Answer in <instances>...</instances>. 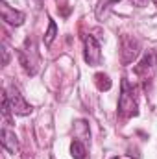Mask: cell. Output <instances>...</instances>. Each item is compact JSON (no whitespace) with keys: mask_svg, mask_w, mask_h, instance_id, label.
Returning <instances> with one entry per match:
<instances>
[{"mask_svg":"<svg viewBox=\"0 0 157 159\" xmlns=\"http://www.w3.org/2000/svg\"><path fill=\"white\" fill-rule=\"evenodd\" d=\"M137 113H139V106L135 100L133 87L129 85L128 80H122V93L118 96V115L124 119H129V117H135Z\"/></svg>","mask_w":157,"mask_h":159,"instance_id":"cell-1","label":"cell"},{"mask_svg":"<svg viewBox=\"0 0 157 159\" xmlns=\"http://www.w3.org/2000/svg\"><path fill=\"white\" fill-rule=\"evenodd\" d=\"M139 50H141V44L135 37L122 35V39H120V61L124 65H129L139 56Z\"/></svg>","mask_w":157,"mask_h":159,"instance_id":"cell-2","label":"cell"},{"mask_svg":"<svg viewBox=\"0 0 157 159\" xmlns=\"http://www.w3.org/2000/svg\"><path fill=\"white\" fill-rule=\"evenodd\" d=\"M85 50H83V59L89 67H98L102 61V50H100V43L94 39L92 35H87L85 39Z\"/></svg>","mask_w":157,"mask_h":159,"instance_id":"cell-3","label":"cell"},{"mask_svg":"<svg viewBox=\"0 0 157 159\" xmlns=\"http://www.w3.org/2000/svg\"><path fill=\"white\" fill-rule=\"evenodd\" d=\"M7 98H9L11 111H13L15 115L26 117V115H30V113H32V109H34V107L24 100V96L20 94V91H19L17 87H11V89L7 91Z\"/></svg>","mask_w":157,"mask_h":159,"instance_id":"cell-4","label":"cell"},{"mask_svg":"<svg viewBox=\"0 0 157 159\" xmlns=\"http://www.w3.org/2000/svg\"><path fill=\"white\" fill-rule=\"evenodd\" d=\"M17 56H19V61H20L22 69H24L30 76H34V74L37 72V54H35L34 44H32V48L28 50V44L24 43V48H20V50L17 52Z\"/></svg>","mask_w":157,"mask_h":159,"instance_id":"cell-5","label":"cell"},{"mask_svg":"<svg viewBox=\"0 0 157 159\" xmlns=\"http://www.w3.org/2000/svg\"><path fill=\"white\" fill-rule=\"evenodd\" d=\"M155 69H157V54L154 50H150V52H146V54L142 56V59L139 61V65H135L133 72H135L137 76L148 78Z\"/></svg>","mask_w":157,"mask_h":159,"instance_id":"cell-6","label":"cell"},{"mask_svg":"<svg viewBox=\"0 0 157 159\" xmlns=\"http://www.w3.org/2000/svg\"><path fill=\"white\" fill-rule=\"evenodd\" d=\"M0 15H2V20L11 24V26H20L24 22V13L19 9H13L6 2H0Z\"/></svg>","mask_w":157,"mask_h":159,"instance_id":"cell-7","label":"cell"},{"mask_svg":"<svg viewBox=\"0 0 157 159\" xmlns=\"http://www.w3.org/2000/svg\"><path fill=\"white\" fill-rule=\"evenodd\" d=\"M2 146H4V150H7L13 156L19 154V139H17L15 131L7 129L6 126L2 128Z\"/></svg>","mask_w":157,"mask_h":159,"instance_id":"cell-8","label":"cell"},{"mask_svg":"<svg viewBox=\"0 0 157 159\" xmlns=\"http://www.w3.org/2000/svg\"><path fill=\"white\" fill-rule=\"evenodd\" d=\"M120 0H100L98 2V6H96V19L98 20H105L107 19V15H109V11L113 9V4H118Z\"/></svg>","mask_w":157,"mask_h":159,"instance_id":"cell-9","label":"cell"},{"mask_svg":"<svg viewBox=\"0 0 157 159\" xmlns=\"http://www.w3.org/2000/svg\"><path fill=\"white\" fill-rule=\"evenodd\" d=\"M70 154L74 159H85L87 157V150H85V144L81 141H72L70 144Z\"/></svg>","mask_w":157,"mask_h":159,"instance_id":"cell-10","label":"cell"},{"mask_svg":"<svg viewBox=\"0 0 157 159\" xmlns=\"http://www.w3.org/2000/svg\"><path fill=\"white\" fill-rule=\"evenodd\" d=\"M56 35H57V24H56V20L50 19V22H48V30H46V34H44V37H43L44 44L50 46V44L54 43V39H56Z\"/></svg>","mask_w":157,"mask_h":159,"instance_id":"cell-11","label":"cell"},{"mask_svg":"<svg viewBox=\"0 0 157 159\" xmlns=\"http://www.w3.org/2000/svg\"><path fill=\"white\" fill-rule=\"evenodd\" d=\"M94 83H96L98 91H109L111 89V80H109L107 74H104V72H98L94 76Z\"/></svg>","mask_w":157,"mask_h":159,"instance_id":"cell-12","label":"cell"},{"mask_svg":"<svg viewBox=\"0 0 157 159\" xmlns=\"http://www.w3.org/2000/svg\"><path fill=\"white\" fill-rule=\"evenodd\" d=\"M9 63V50L6 44H2V65H7Z\"/></svg>","mask_w":157,"mask_h":159,"instance_id":"cell-13","label":"cell"},{"mask_svg":"<svg viewBox=\"0 0 157 159\" xmlns=\"http://www.w3.org/2000/svg\"><path fill=\"white\" fill-rule=\"evenodd\" d=\"M131 2H133L135 6H139V7H142V6H146V2H148V0H131Z\"/></svg>","mask_w":157,"mask_h":159,"instance_id":"cell-14","label":"cell"},{"mask_svg":"<svg viewBox=\"0 0 157 159\" xmlns=\"http://www.w3.org/2000/svg\"><path fill=\"white\" fill-rule=\"evenodd\" d=\"M30 2H34L35 7H41V4H43V0H30Z\"/></svg>","mask_w":157,"mask_h":159,"instance_id":"cell-15","label":"cell"},{"mask_svg":"<svg viewBox=\"0 0 157 159\" xmlns=\"http://www.w3.org/2000/svg\"><path fill=\"white\" fill-rule=\"evenodd\" d=\"M154 2H155V6H157V0H154Z\"/></svg>","mask_w":157,"mask_h":159,"instance_id":"cell-16","label":"cell"}]
</instances>
